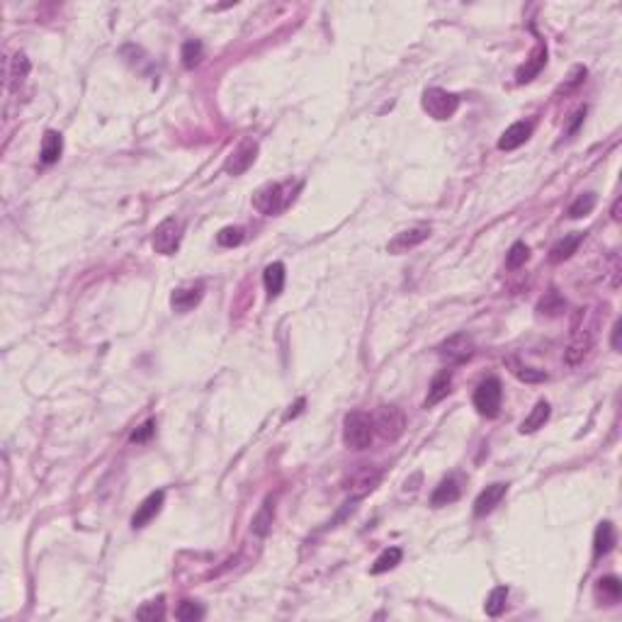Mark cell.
I'll return each mask as SVG.
<instances>
[{
  "mask_svg": "<svg viewBox=\"0 0 622 622\" xmlns=\"http://www.w3.org/2000/svg\"><path fill=\"white\" fill-rule=\"evenodd\" d=\"M343 440L350 450H367L374 440V421L362 411H352L343 421Z\"/></svg>",
  "mask_w": 622,
  "mask_h": 622,
  "instance_id": "obj_1",
  "label": "cell"
},
{
  "mask_svg": "<svg viewBox=\"0 0 622 622\" xmlns=\"http://www.w3.org/2000/svg\"><path fill=\"white\" fill-rule=\"evenodd\" d=\"M501 402H503V387L498 377H487L474 389V409L487 418H496L501 413Z\"/></svg>",
  "mask_w": 622,
  "mask_h": 622,
  "instance_id": "obj_2",
  "label": "cell"
},
{
  "mask_svg": "<svg viewBox=\"0 0 622 622\" xmlns=\"http://www.w3.org/2000/svg\"><path fill=\"white\" fill-rule=\"evenodd\" d=\"M460 107V98L455 93H447L442 88H428L423 93V110L437 122H445Z\"/></svg>",
  "mask_w": 622,
  "mask_h": 622,
  "instance_id": "obj_3",
  "label": "cell"
},
{
  "mask_svg": "<svg viewBox=\"0 0 622 622\" xmlns=\"http://www.w3.org/2000/svg\"><path fill=\"white\" fill-rule=\"evenodd\" d=\"M289 199L292 197L284 194V185H280V183H267V185H263L260 190H256V194H253V207L260 214L272 217V214L282 212V209L287 207Z\"/></svg>",
  "mask_w": 622,
  "mask_h": 622,
  "instance_id": "obj_4",
  "label": "cell"
},
{
  "mask_svg": "<svg viewBox=\"0 0 622 622\" xmlns=\"http://www.w3.org/2000/svg\"><path fill=\"white\" fill-rule=\"evenodd\" d=\"M180 239H183L180 221L176 217L163 219L154 229V251L161 253V256H173V253L180 249Z\"/></svg>",
  "mask_w": 622,
  "mask_h": 622,
  "instance_id": "obj_5",
  "label": "cell"
},
{
  "mask_svg": "<svg viewBox=\"0 0 622 622\" xmlns=\"http://www.w3.org/2000/svg\"><path fill=\"white\" fill-rule=\"evenodd\" d=\"M437 355H440L447 365H462V362H467L469 357L474 355L472 336H467V333L450 336L447 340L440 343V348H437Z\"/></svg>",
  "mask_w": 622,
  "mask_h": 622,
  "instance_id": "obj_6",
  "label": "cell"
},
{
  "mask_svg": "<svg viewBox=\"0 0 622 622\" xmlns=\"http://www.w3.org/2000/svg\"><path fill=\"white\" fill-rule=\"evenodd\" d=\"M256 154H258L256 141H244V144H239L234 151H231V156L226 158L224 173L226 176H241V173H246L253 166V161H256Z\"/></svg>",
  "mask_w": 622,
  "mask_h": 622,
  "instance_id": "obj_7",
  "label": "cell"
},
{
  "mask_svg": "<svg viewBox=\"0 0 622 622\" xmlns=\"http://www.w3.org/2000/svg\"><path fill=\"white\" fill-rule=\"evenodd\" d=\"M428 236H430V226H425V224L413 226V229H406V231H402V234L394 236V239L389 241L387 249H389V253H397L399 256V253H406V251L416 249V246H421Z\"/></svg>",
  "mask_w": 622,
  "mask_h": 622,
  "instance_id": "obj_8",
  "label": "cell"
},
{
  "mask_svg": "<svg viewBox=\"0 0 622 622\" xmlns=\"http://www.w3.org/2000/svg\"><path fill=\"white\" fill-rule=\"evenodd\" d=\"M505 494H508V484H501V482L489 484V487L477 496V501H474V515H477V518L489 515L501 501H503Z\"/></svg>",
  "mask_w": 622,
  "mask_h": 622,
  "instance_id": "obj_9",
  "label": "cell"
},
{
  "mask_svg": "<svg viewBox=\"0 0 622 622\" xmlns=\"http://www.w3.org/2000/svg\"><path fill=\"white\" fill-rule=\"evenodd\" d=\"M379 433L389 440H397L399 435L404 433V413L397 409V406H384L382 411L377 413V423Z\"/></svg>",
  "mask_w": 622,
  "mask_h": 622,
  "instance_id": "obj_10",
  "label": "cell"
},
{
  "mask_svg": "<svg viewBox=\"0 0 622 622\" xmlns=\"http://www.w3.org/2000/svg\"><path fill=\"white\" fill-rule=\"evenodd\" d=\"M545 66H547V44L545 41H540V44L535 46V51L525 59L523 66L515 71V81H518L520 86H523V83H530L532 78L540 76V71Z\"/></svg>",
  "mask_w": 622,
  "mask_h": 622,
  "instance_id": "obj_11",
  "label": "cell"
},
{
  "mask_svg": "<svg viewBox=\"0 0 622 622\" xmlns=\"http://www.w3.org/2000/svg\"><path fill=\"white\" fill-rule=\"evenodd\" d=\"M202 294H204V284H187V287H178L171 297V307L178 311V314H185V311L194 309L199 302H202Z\"/></svg>",
  "mask_w": 622,
  "mask_h": 622,
  "instance_id": "obj_12",
  "label": "cell"
},
{
  "mask_svg": "<svg viewBox=\"0 0 622 622\" xmlns=\"http://www.w3.org/2000/svg\"><path fill=\"white\" fill-rule=\"evenodd\" d=\"M163 498H166V494L154 491V494H149V496L141 501V505L136 508V513L131 515V528H144V525H149L151 520L161 513Z\"/></svg>",
  "mask_w": 622,
  "mask_h": 622,
  "instance_id": "obj_13",
  "label": "cell"
},
{
  "mask_svg": "<svg viewBox=\"0 0 622 622\" xmlns=\"http://www.w3.org/2000/svg\"><path fill=\"white\" fill-rule=\"evenodd\" d=\"M530 134H532V124H530V122H515V124H510L508 129H505L503 134H501V139H498V149H501V151H513V149H518V146H523L525 141L530 139Z\"/></svg>",
  "mask_w": 622,
  "mask_h": 622,
  "instance_id": "obj_14",
  "label": "cell"
},
{
  "mask_svg": "<svg viewBox=\"0 0 622 622\" xmlns=\"http://www.w3.org/2000/svg\"><path fill=\"white\" fill-rule=\"evenodd\" d=\"M615 542H618V535H615L613 523L603 520V523L595 528V535H593V557L595 560L610 555V552L615 550Z\"/></svg>",
  "mask_w": 622,
  "mask_h": 622,
  "instance_id": "obj_15",
  "label": "cell"
},
{
  "mask_svg": "<svg viewBox=\"0 0 622 622\" xmlns=\"http://www.w3.org/2000/svg\"><path fill=\"white\" fill-rule=\"evenodd\" d=\"M460 494H462L460 479H457V477H447V479H442V482L435 487L433 496H430V503H433L435 508H440V505L455 503V501L460 498Z\"/></svg>",
  "mask_w": 622,
  "mask_h": 622,
  "instance_id": "obj_16",
  "label": "cell"
},
{
  "mask_svg": "<svg viewBox=\"0 0 622 622\" xmlns=\"http://www.w3.org/2000/svg\"><path fill=\"white\" fill-rule=\"evenodd\" d=\"M450 387H452V372L450 370H440L433 377V382H430L428 397H425V402H423L425 409H430V406L440 404L442 399L450 394Z\"/></svg>",
  "mask_w": 622,
  "mask_h": 622,
  "instance_id": "obj_17",
  "label": "cell"
},
{
  "mask_svg": "<svg viewBox=\"0 0 622 622\" xmlns=\"http://www.w3.org/2000/svg\"><path fill=\"white\" fill-rule=\"evenodd\" d=\"M263 282H265L267 297L275 299L280 297V292L284 289V265L282 263H270L263 272Z\"/></svg>",
  "mask_w": 622,
  "mask_h": 622,
  "instance_id": "obj_18",
  "label": "cell"
},
{
  "mask_svg": "<svg viewBox=\"0 0 622 622\" xmlns=\"http://www.w3.org/2000/svg\"><path fill=\"white\" fill-rule=\"evenodd\" d=\"M61 154H63V139H61V134L59 131H46L44 134V139H41V163H46V166H49V163H56L61 158Z\"/></svg>",
  "mask_w": 622,
  "mask_h": 622,
  "instance_id": "obj_19",
  "label": "cell"
},
{
  "mask_svg": "<svg viewBox=\"0 0 622 622\" xmlns=\"http://www.w3.org/2000/svg\"><path fill=\"white\" fill-rule=\"evenodd\" d=\"M595 595H598V600L603 598L605 605H613L620 600L622 595V583L618 576H603L598 578V583H595Z\"/></svg>",
  "mask_w": 622,
  "mask_h": 622,
  "instance_id": "obj_20",
  "label": "cell"
},
{
  "mask_svg": "<svg viewBox=\"0 0 622 622\" xmlns=\"http://www.w3.org/2000/svg\"><path fill=\"white\" fill-rule=\"evenodd\" d=\"M581 241H583V234H571V236H567V239L557 241V244L552 246V251H550V260L552 263L569 260V258L576 253L578 246H581Z\"/></svg>",
  "mask_w": 622,
  "mask_h": 622,
  "instance_id": "obj_21",
  "label": "cell"
},
{
  "mask_svg": "<svg viewBox=\"0 0 622 622\" xmlns=\"http://www.w3.org/2000/svg\"><path fill=\"white\" fill-rule=\"evenodd\" d=\"M547 418H550V404L547 402H537L535 409L528 413V418L520 423V433H535V430H540L542 425L547 423Z\"/></svg>",
  "mask_w": 622,
  "mask_h": 622,
  "instance_id": "obj_22",
  "label": "cell"
},
{
  "mask_svg": "<svg viewBox=\"0 0 622 622\" xmlns=\"http://www.w3.org/2000/svg\"><path fill=\"white\" fill-rule=\"evenodd\" d=\"M505 365L510 367V372H513L515 377L520 379V382L537 384V382H545V379H547V372L545 370H535V367H528V365H523L520 360H515V357H508V360H505Z\"/></svg>",
  "mask_w": 622,
  "mask_h": 622,
  "instance_id": "obj_23",
  "label": "cell"
},
{
  "mask_svg": "<svg viewBox=\"0 0 622 622\" xmlns=\"http://www.w3.org/2000/svg\"><path fill=\"white\" fill-rule=\"evenodd\" d=\"M591 343H593L591 336H586V338H583V336L574 333V343L567 348V352H564V357H567L569 365H578V362L586 357V352L591 350Z\"/></svg>",
  "mask_w": 622,
  "mask_h": 622,
  "instance_id": "obj_24",
  "label": "cell"
},
{
  "mask_svg": "<svg viewBox=\"0 0 622 622\" xmlns=\"http://www.w3.org/2000/svg\"><path fill=\"white\" fill-rule=\"evenodd\" d=\"M402 557H404V552L399 550V547H389V550H384L382 555H379L377 560H374L372 569H370V574H374V576H377V574L389 571V569H394L399 562H402Z\"/></svg>",
  "mask_w": 622,
  "mask_h": 622,
  "instance_id": "obj_25",
  "label": "cell"
},
{
  "mask_svg": "<svg viewBox=\"0 0 622 622\" xmlns=\"http://www.w3.org/2000/svg\"><path fill=\"white\" fill-rule=\"evenodd\" d=\"M505 603H508V588L496 586L491 593H489L487 603H484V610H487V615H491V618H498V615L505 610Z\"/></svg>",
  "mask_w": 622,
  "mask_h": 622,
  "instance_id": "obj_26",
  "label": "cell"
},
{
  "mask_svg": "<svg viewBox=\"0 0 622 622\" xmlns=\"http://www.w3.org/2000/svg\"><path fill=\"white\" fill-rule=\"evenodd\" d=\"M593 207H595V194L593 192H583V194H578V197L574 199L567 214L571 219H581V217H588V214L593 212Z\"/></svg>",
  "mask_w": 622,
  "mask_h": 622,
  "instance_id": "obj_27",
  "label": "cell"
},
{
  "mask_svg": "<svg viewBox=\"0 0 622 622\" xmlns=\"http://www.w3.org/2000/svg\"><path fill=\"white\" fill-rule=\"evenodd\" d=\"M136 618L144 620V622L163 620V618H166V603H163V598H156V600H149V603H144L139 610H136Z\"/></svg>",
  "mask_w": 622,
  "mask_h": 622,
  "instance_id": "obj_28",
  "label": "cell"
},
{
  "mask_svg": "<svg viewBox=\"0 0 622 622\" xmlns=\"http://www.w3.org/2000/svg\"><path fill=\"white\" fill-rule=\"evenodd\" d=\"M537 309H540L542 314H547V316H560L562 311L567 309V302H564L562 294L557 292V289H550V292L542 297V302H540V307H537Z\"/></svg>",
  "mask_w": 622,
  "mask_h": 622,
  "instance_id": "obj_29",
  "label": "cell"
},
{
  "mask_svg": "<svg viewBox=\"0 0 622 622\" xmlns=\"http://www.w3.org/2000/svg\"><path fill=\"white\" fill-rule=\"evenodd\" d=\"M272 515H275V508L270 505V501H265V505L260 508V513L253 518V532L256 535H267V530H270L272 525Z\"/></svg>",
  "mask_w": 622,
  "mask_h": 622,
  "instance_id": "obj_30",
  "label": "cell"
},
{
  "mask_svg": "<svg viewBox=\"0 0 622 622\" xmlns=\"http://www.w3.org/2000/svg\"><path fill=\"white\" fill-rule=\"evenodd\" d=\"M244 239H246V234L241 226H226V229H221L217 234V244L221 246V249H234V246H239Z\"/></svg>",
  "mask_w": 622,
  "mask_h": 622,
  "instance_id": "obj_31",
  "label": "cell"
},
{
  "mask_svg": "<svg viewBox=\"0 0 622 622\" xmlns=\"http://www.w3.org/2000/svg\"><path fill=\"white\" fill-rule=\"evenodd\" d=\"M183 66L185 68H194L199 61H202V41L197 39H190L183 44Z\"/></svg>",
  "mask_w": 622,
  "mask_h": 622,
  "instance_id": "obj_32",
  "label": "cell"
},
{
  "mask_svg": "<svg viewBox=\"0 0 622 622\" xmlns=\"http://www.w3.org/2000/svg\"><path fill=\"white\" fill-rule=\"evenodd\" d=\"M528 258H530V249L523 244V241H518V244L510 246L508 256H505V265H508L510 270H518L520 265H525Z\"/></svg>",
  "mask_w": 622,
  "mask_h": 622,
  "instance_id": "obj_33",
  "label": "cell"
},
{
  "mask_svg": "<svg viewBox=\"0 0 622 622\" xmlns=\"http://www.w3.org/2000/svg\"><path fill=\"white\" fill-rule=\"evenodd\" d=\"M176 618L185 620V622L202 620L204 618V608H202V605H197V603H192V600H183V603L178 605V610H176Z\"/></svg>",
  "mask_w": 622,
  "mask_h": 622,
  "instance_id": "obj_34",
  "label": "cell"
},
{
  "mask_svg": "<svg viewBox=\"0 0 622 622\" xmlns=\"http://www.w3.org/2000/svg\"><path fill=\"white\" fill-rule=\"evenodd\" d=\"M154 433H156V421H154V418H149L144 425H141V428H136L134 433H131L129 440H131V442H146Z\"/></svg>",
  "mask_w": 622,
  "mask_h": 622,
  "instance_id": "obj_35",
  "label": "cell"
},
{
  "mask_svg": "<svg viewBox=\"0 0 622 622\" xmlns=\"http://www.w3.org/2000/svg\"><path fill=\"white\" fill-rule=\"evenodd\" d=\"M583 117H586V107H581L576 114H574V122H571V126H569V134H574V131L578 129V124L583 122Z\"/></svg>",
  "mask_w": 622,
  "mask_h": 622,
  "instance_id": "obj_36",
  "label": "cell"
},
{
  "mask_svg": "<svg viewBox=\"0 0 622 622\" xmlns=\"http://www.w3.org/2000/svg\"><path fill=\"white\" fill-rule=\"evenodd\" d=\"M613 350L615 352H620V321H615V326H613Z\"/></svg>",
  "mask_w": 622,
  "mask_h": 622,
  "instance_id": "obj_37",
  "label": "cell"
},
{
  "mask_svg": "<svg viewBox=\"0 0 622 622\" xmlns=\"http://www.w3.org/2000/svg\"><path fill=\"white\" fill-rule=\"evenodd\" d=\"M302 406H304V399H299L297 406H294V411H289V413H287V418H292V416H297L299 411H302Z\"/></svg>",
  "mask_w": 622,
  "mask_h": 622,
  "instance_id": "obj_38",
  "label": "cell"
},
{
  "mask_svg": "<svg viewBox=\"0 0 622 622\" xmlns=\"http://www.w3.org/2000/svg\"><path fill=\"white\" fill-rule=\"evenodd\" d=\"M613 219H620V199L615 202V207H613Z\"/></svg>",
  "mask_w": 622,
  "mask_h": 622,
  "instance_id": "obj_39",
  "label": "cell"
}]
</instances>
